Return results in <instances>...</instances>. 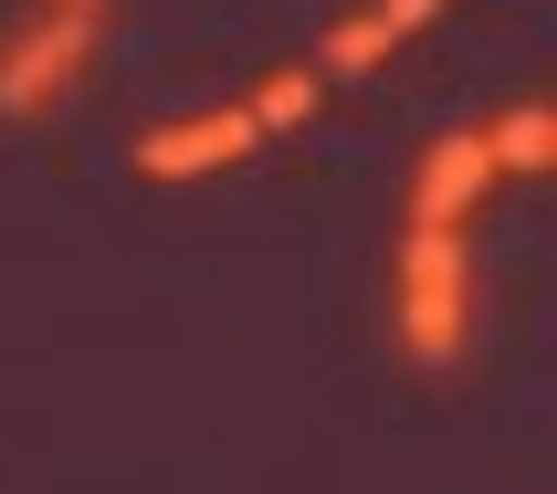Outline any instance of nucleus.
Returning a JSON list of instances; mask_svg holds the SVG:
<instances>
[{
    "label": "nucleus",
    "mask_w": 557,
    "mask_h": 494,
    "mask_svg": "<svg viewBox=\"0 0 557 494\" xmlns=\"http://www.w3.org/2000/svg\"><path fill=\"white\" fill-rule=\"evenodd\" d=\"M389 274H400V347L421 369H453L473 347V221H410Z\"/></svg>",
    "instance_id": "f257e3e1"
},
{
    "label": "nucleus",
    "mask_w": 557,
    "mask_h": 494,
    "mask_svg": "<svg viewBox=\"0 0 557 494\" xmlns=\"http://www.w3.org/2000/svg\"><path fill=\"white\" fill-rule=\"evenodd\" d=\"M95 42H106V0H53V11H42V22H32L11 53H0V116H11V126L42 116V106H53V95L85 74Z\"/></svg>",
    "instance_id": "f03ea898"
},
{
    "label": "nucleus",
    "mask_w": 557,
    "mask_h": 494,
    "mask_svg": "<svg viewBox=\"0 0 557 494\" xmlns=\"http://www.w3.org/2000/svg\"><path fill=\"white\" fill-rule=\"evenodd\" d=\"M263 148V126H252V106H211V116H180L158 126V137H137V180H211V169H243V158Z\"/></svg>",
    "instance_id": "7ed1b4c3"
},
{
    "label": "nucleus",
    "mask_w": 557,
    "mask_h": 494,
    "mask_svg": "<svg viewBox=\"0 0 557 494\" xmlns=\"http://www.w3.org/2000/svg\"><path fill=\"white\" fill-rule=\"evenodd\" d=\"M495 180H505L495 137H484V126H453V137H432L421 169H410V221H473Z\"/></svg>",
    "instance_id": "20e7f679"
},
{
    "label": "nucleus",
    "mask_w": 557,
    "mask_h": 494,
    "mask_svg": "<svg viewBox=\"0 0 557 494\" xmlns=\"http://www.w3.org/2000/svg\"><path fill=\"white\" fill-rule=\"evenodd\" d=\"M432 22H442V0H358L326 32V74H369V63H389L410 32H432Z\"/></svg>",
    "instance_id": "39448f33"
},
{
    "label": "nucleus",
    "mask_w": 557,
    "mask_h": 494,
    "mask_svg": "<svg viewBox=\"0 0 557 494\" xmlns=\"http://www.w3.org/2000/svg\"><path fill=\"white\" fill-rule=\"evenodd\" d=\"M243 106H252L263 137H295V126H315V106H326V63H284V74H263Z\"/></svg>",
    "instance_id": "423d86ee"
},
{
    "label": "nucleus",
    "mask_w": 557,
    "mask_h": 494,
    "mask_svg": "<svg viewBox=\"0 0 557 494\" xmlns=\"http://www.w3.org/2000/svg\"><path fill=\"white\" fill-rule=\"evenodd\" d=\"M484 137H495L505 180H547V169H557V106H505Z\"/></svg>",
    "instance_id": "0eeeda50"
}]
</instances>
